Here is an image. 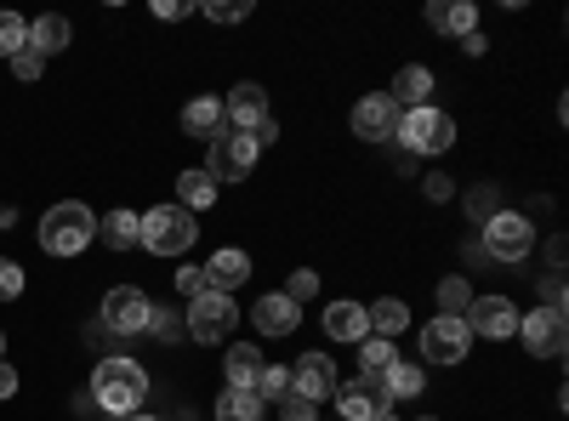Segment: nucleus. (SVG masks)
I'll list each match as a JSON object with an SVG mask.
<instances>
[{
	"instance_id": "nucleus-3",
	"label": "nucleus",
	"mask_w": 569,
	"mask_h": 421,
	"mask_svg": "<svg viewBox=\"0 0 569 421\" xmlns=\"http://www.w3.org/2000/svg\"><path fill=\"white\" fill-rule=\"evenodd\" d=\"M194 211L182 206H154L149 217H137V245H149L154 257H182L188 245H194Z\"/></svg>"
},
{
	"instance_id": "nucleus-1",
	"label": "nucleus",
	"mask_w": 569,
	"mask_h": 421,
	"mask_svg": "<svg viewBox=\"0 0 569 421\" xmlns=\"http://www.w3.org/2000/svg\"><path fill=\"white\" fill-rule=\"evenodd\" d=\"M91 399H98L109 415H126V410H137L142 399H149V370H142L137 359H103L98 370H91Z\"/></svg>"
},
{
	"instance_id": "nucleus-21",
	"label": "nucleus",
	"mask_w": 569,
	"mask_h": 421,
	"mask_svg": "<svg viewBox=\"0 0 569 421\" xmlns=\"http://www.w3.org/2000/svg\"><path fill=\"white\" fill-rule=\"evenodd\" d=\"M427 91H433V74H427L421 63H410V69H399V80H393L388 98L410 114V109H427Z\"/></svg>"
},
{
	"instance_id": "nucleus-48",
	"label": "nucleus",
	"mask_w": 569,
	"mask_h": 421,
	"mask_svg": "<svg viewBox=\"0 0 569 421\" xmlns=\"http://www.w3.org/2000/svg\"><path fill=\"white\" fill-rule=\"evenodd\" d=\"M0 348H7V337H0Z\"/></svg>"
},
{
	"instance_id": "nucleus-19",
	"label": "nucleus",
	"mask_w": 569,
	"mask_h": 421,
	"mask_svg": "<svg viewBox=\"0 0 569 421\" xmlns=\"http://www.w3.org/2000/svg\"><path fill=\"white\" fill-rule=\"evenodd\" d=\"M182 131H188V137H200V143L222 137V131H228V114H222V103H217V98H194V103L182 109Z\"/></svg>"
},
{
	"instance_id": "nucleus-5",
	"label": "nucleus",
	"mask_w": 569,
	"mask_h": 421,
	"mask_svg": "<svg viewBox=\"0 0 569 421\" xmlns=\"http://www.w3.org/2000/svg\"><path fill=\"white\" fill-rule=\"evenodd\" d=\"M399 137L416 154H445L456 143V120L439 109H410V114H399Z\"/></svg>"
},
{
	"instance_id": "nucleus-35",
	"label": "nucleus",
	"mask_w": 569,
	"mask_h": 421,
	"mask_svg": "<svg viewBox=\"0 0 569 421\" xmlns=\"http://www.w3.org/2000/svg\"><path fill=\"white\" fill-rule=\"evenodd\" d=\"M211 23H246L251 18V7H246V0H211V7H200Z\"/></svg>"
},
{
	"instance_id": "nucleus-20",
	"label": "nucleus",
	"mask_w": 569,
	"mask_h": 421,
	"mask_svg": "<svg viewBox=\"0 0 569 421\" xmlns=\"http://www.w3.org/2000/svg\"><path fill=\"white\" fill-rule=\"evenodd\" d=\"M427 23L467 40V34H479V7H467V0H433V7H427Z\"/></svg>"
},
{
	"instance_id": "nucleus-29",
	"label": "nucleus",
	"mask_w": 569,
	"mask_h": 421,
	"mask_svg": "<svg viewBox=\"0 0 569 421\" xmlns=\"http://www.w3.org/2000/svg\"><path fill=\"white\" fill-rule=\"evenodd\" d=\"M365 319H370V331H376V337H388V342H393V337L405 331V319H410V308L388 297V302H376V308H365Z\"/></svg>"
},
{
	"instance_id": "nucleus-40",
	"label": "nucleus",
	"mask_w": 569,
	"mask_h": 421,
	"mask_svg": "<svg viewBox=\"0 0 569 421\" xmlns=\"http://www.w3.org/2000/svg\"><path fill=\"white\" fill-rule=\"evenodd\" d=\"M177 291L182 297H206V273L200 268H177Z\"/></svg>"
},
{
	"instance_id": "nucleus-16",
	"label": "nucleus",
	"mask_w": 569,
	"mask_h": 421,
	"mask_svg": "<svg viewBox=\"0 0 569 421\" xmlns=\"http://www.w3.org/2000/svg\"><path fill=\"white\" fill-rule=\"evenodd\" d=\"M200 273H206V291L233 297V291H240L246 279H251V257H246V251H217V257H211Z\"/></svg>"
},
{
	"instance_id": "nucleus-13",
	"label": "nucleus",
	"mask_w": 569,
	"mask_h": 421,
	"mask_svg": "<svg viewBox=\"0 0 569 421\" xmlns=\"http://www.w3.org/2000/svg\"><path fill=\"white\" fill-rule=\"evenodd\" d=\"M222 114H228V131H257V126L268 120V91H262L257 80H240V86L228 91Z\"/></svg>"
},
{
	"instance_id": "nucleus-23",
	"label": "nucleus",
	"mask_w": 569,
	"mask_h": 421,
	"mask_svg": "<svg viewBox=\"0 0 569 421\" xmlns=\"http://www.w3.org/2000/svg\"><path fill=\"white\" fill-rule=\"evenodd\" d=\"M177 206H182V211H206V206H217V182H211L206 166L177 177Z\"/></svg>"
},
{
	"instance_id": "nucleus-12",
	"label": "nucleus",
	"mask_w": 569,
	"mask_h": 421,
	"mask_svg": "<svg viewBox=\"0 0 569 421\" xmlns=\"http://www.w3.org/2000/svg\"><path fill=\"white\" fill-rule=\"evenodd\" d=\"M342 382H337V364H330V353H302L297 359V370H291V393L297 399H308V404H319V399H330Z\"/></svg>"
},
{
	"instance_id": "nucleus-42",
	"label": "nucleus",
	"mask_w": 569,
	"mask_h": 421,
	"mask_svg": "<svg viewBox=\"0 0 569 421\" xmlns=\"http://www.w3.org/2000/svg\"><path fill=\"white\" fill-rule=\"evenodd\" d=\"M12 393H18V370L0 364V399H12Z\"/></svg>"
},
{
	"instance_id": "nucleus-26",
	"label": "nucleus",
	"mask_w": 569,
	"mask_h": 421,
	"mask_svg": "<svg viewBox=\"0 0 569 421\" xmlns=\"http://www.w3.org/2000/svg\"><path fill=\"white\" fill-rule=\"evenodd\" d=\"M382 388H388V399L399 404V399H416V393L427 388V377H421V364H405V359H393V364H388V377H382Z\"/></svg>"
},
{
	"instance_id": "nucleus-43",
	"label": "nucleus",
	"mask_w": 569,
	"mask_h": 421,
	"mask_svg": "<svg viewBox=\"0 0 569 421\" xmlns=\"http://www.w3.org/2000/svg\"><path fill=\"white\" fill-rule=\"evenodd\" d=\"M450 194V177H427V200H445Z\"/></svg>"
},
{
	"instance_id": "nucleus-17",
	"label": "nucleus",
	"mask_w": 569,
	"mask_h": 421,
	"mask_svg": "<svg viewBox=\"0 0 569 421\" xmlns=\"http://www.w3.org/2000/svg\"><path fill=\"white\" fill-rule=\"evenodd\" d=\"M297 302L291 297H284V291H273V297H257V308H251V324H257V331L262 337H291L297 331Z\"/></svg>"
},
{
	"instance_id": "nucleus-32",
	"label": "nucleus",
	"mask_w": 569,
	"mask_h": 421,
	"mask_svg": "<svg viewBox=\"0 0 569 421\" xmlns=\"http://www.w3.org/2000/svg\"><path fill=\"white\" fill-rule=\"evenodd\" d=\"M467 308H472V291H467V279H445V285H439V313L461 319Z\"/></svg>"
},
{
	"instance_id": "nucleus-7",
	"label": "nucleus",
	"mask_w": 569,
	"mask_h": 421,
	"mask_svg": "<svg viewBox=\"0 0 569 421\" xmlns=\"http://www.w3.org/2000/svg\"><path fill=\"white\" fill-rule=\"evenodd\" d=\"M233 324H240V308H233V297H217V291H206V297H194V308H188V337L194 342H222Z\"/></svg>"
},
{
	"instance_id": "nucleus-25",
	"label": "nucleus",
	"mask_w": 569,
	"mask_h": 421,
	"mask_svg": "<svg viewBox=\"0 0 569 421\" xmlns=\"http://www.w3.org/2000/svg\"><path fill=\"white\" fill-rule=\"evenodd\" d=\"M29 46L40 58H58L63 46H69V18H34V29H29Z\"/></svg>"
},
{
	"instance_id": "nucleus-2",
	"label": "nucleus",
	"mask_w": 569,
	"mask_h": 421,
	"mask_svg": "<svg viewBox=\"0 0 569 421\" xmlns=\"http://www.w3.org/2000/svg\"><path fill=\"white\" fill-rule=\"evenodd\" d=\"M91 240H98V217H91L80 200H63L40 217V245L52 257H80Z\"/></svg>"
},
{
	"instance_id": "nucleus-4",
	"label": "nucleus",
	"mask_w": 569,
	"mask_h": 421,
	"mask_svg": "<svg viewBox=\"0 0 569 421\" xmlns=\"http://www.w3.org/2000/svg\"><path fill=\"white\" fill-rule=\"evenodd\" d=\"M257 137L251 131H222V137H211V182L222 189V182H240V177H251V166H257Z\"/></svg>"
},
{
	"instance_id": "nucleus-30",
	"label": "nucleus",
	"mask_w": 569,
	"mask_h": 421,
	"mask_svg": "<svg viewBox=\"0 0 569 421\" xmlns=\"http://www.w3.org/2000/svg\"><path fill=\"white\" fill-rule=\"evenodd\" d=\"M284 393H291V370H284V364H262V377H257V399H262V404H279Z\"/></svg>"
},
{
	"instance_id": "nucleus-45",
	"label": "nucleus",
	"mask_w": 569,
	"mask_h": 421,
	"mask_svg": "<svg viewBox=\"0 0 569 421\" xmlns=\"http://www.w3.org/2000/svg\"><path fill=\"white\" fill-rule=\"evenodd\" d=\"M376 421H399V415H393V410H382V415H376Z\"/></svg>"
},
{
	"instance_id": "nucleus-22",
	"label": "nucleus",
	"mask_w": 569,
	"mask_h": 421,
	"mask_svg": "<svg viewBox=\"0 0 569 421\" xmlns=\"http://www.w3.org/2000/svg\"><path fill=\"white\" fill-rule=\"evenodd\" d=\"M262 364H268V359H262V348H246V342H240V348H228V364H222V377H228V388H251V393H257V377H262Z\"/></svg>"
},
{
	"instance_id": "nucleus-37",
	"label": "nucleus",
	"mask_w": 569,
	"mask_h": 421,
	"mask_svg": "<svg viewBox=\"0 0 569 421\" xmlns=\"http://www.w3.org/2000/svg\"><path fill=\"white\" fill-rule=\"evenodd\" d=\"M273 410H279V421H319V415H313V404H308V399H297V393H284Z\"/></svg>"
},
{
	"instance_id": "nucleus-46",
	"label": "nucleus",
	"mask_w": 569,
	"mask_h": 421,
	"mask_svg": "<svg viewBox=\"0 0 569 421\" xmlns=\"http://www.w3.org/2000/svg\"><path fill=\"white\" fill-rule=\"evenodd\" d=\"M131 421H154V415H131Z\"/></svg>"
},
{
	"instance_id": "nucleus-9",
	"label": "nucleus",
	"mask_w": 569,
	"mask_h": 421,
	"mask_svg": "<svg viewBox=\"0 0 569 421\" xmlns=\"http://www.w3.org/2000/svg\"><path fill=\"white\" fill-rule=\"evenodd\" d=\"M518 337H525V348H530L536 359H558L569 324H563L558 308H536V313H518Z\"/></svg>"
},
{
	"instance_id": "nucleus-47",
	"label": "nucleus",
	"mask_w": 569,
	"mask_h": 421,
	"mask_svg": "<svg viewBox=\"0 0 569 421\" xmlns=\"http://www.w3.org/2000/svg\"><path fill=\"white\" fill-rule=\"evenodd\" d=\"M421 421H439V415H421Z\"/></svg>"
},
{
	"instance_id": "nucleus-18",
	"label": "nucleus",
	"mask_w": 569,
	"mask_h": 421,
	"mask_svg": "<svg viewBox=\"0 0 569 421\" xmlns=\"http://www.w3.org/2000/svg\"><path fill=\"white\" fill-rule=\"evenodd\" d=\"M325 337H330V342H365V337H370L365 308H359V302H330V308H325Z\"/></svg>"
},
{
	"instance_id": "nucleus-34",
	"label": "nucleus",
	"mask_w": 569,
	"mask_h": 421,
	"mask_svg": "<svg viewBox=\"0 0 569 421\" xmlns=\"http://www.w3.org/2000/svg\"><path fill=\"white\" fill-rule=\"evenodd\" d=\"M467 211H472V222H490V217L501 211V194H496V182H485V189H472V194H467Z\"/></svg>"
},
{
	"instance_id": "nucleus-15",
	"label": "nucleus",
	"mask_w": 569,
	"mask_h": 421,
	"mask_svg": "<svg viewBox=\"0 0 569 421\" xmlns=\"http://www.w3.org/2000/svg\"><path fill=\"white\" fill-rule=\"evenodd\" d=\"M353 131L359 137H399V103L388 91H370L365 103H353Z\"/></svg>"
},
{
	"instance_id": "nucleus-44",
	"label": "nucleus",
	"mask_w": 569,
	"mask_h": 421,
	"mask_svg": "<svg viewBox=\"0 0 569 421\" xmlns=\"http://www.w3.org/2000/svg\"><path fill=\"white\" fill-rule=\"evenodd\" d=\"M251 137H257V149H262V143H273V137H279V126H273V114H268V120H262V126H257Z\"/></svg>"
},
{
	"instance_id": "nucleus-28",
	"label": "nucleus",
	"mask_w": 569,
	"mask_h": 421,
	"mask_svg": "<svg viewBox=\"0 0 569 421\" xmlns=\"http://www.w3.org/2000/svg\"><path fill=\"white\" fill-rule=\"evenodd\" d=\"M98 240H103L109 251H131V245H137V217H131V211H109V217L98 222Z\"/></svg>"
},
{
	"instance_id": "nucleus-10",
	"label": "nucleus",
	"mask_w": 569,
	"mask_h": 421,
	"mask_svg": "<svg viewBox=\"0 0 569 421\" xmlns=\"http://www.w3.org/2000/svg\"><path fill=\"white\" fill-rule=\"evenodd\" d=\"M467 342H472L467 324L450 319V313H439V319L421 331V359H427V364H461V359H467Z\"/></svg>"
},
{
	"instance_id": "nucleus-31",
	"label": "nucleus",
	"mask_w": 569,
	"mask_h": 421,
	"mask_svg": "<svg viewBox=\"0 0 569 421\" xmlns=\"http://www.w3.org/2000/svg\"><path fill=\"white\" fill-rule=\"evenodd\" d=\"M29 46V23L18 12H0V58H18Z\"/></svg>"
},
{
	"instance_id": "nucleus-27",
	"label": "nucleus",
	"mask_w": 569,
	"mask_h": 421,
	"mask_svg": "<svg viewBox=\"0 0 569 421\" xmlns=\"http://www.w3.org/2000/svg\"><path fill=\"white\" fill-rule=\"evenodd\" d=\"M217 421H262V399L251 388H228L217 399Z\"/></svg>"
},
{
	"instance_id": "nucleus-36",
	"label": "nucleus",
	"mask_w": 569,
	"mask_h": 421,
	"mask_svg": "<svg viewBox=\"0 0 569 421\" xmlns=\"http://www.w3.org/2000/svg\"><path fill=\"white\" fill-rule=\"evenodd\" d=\"M23 297V268L0 257V302H18Z\"/></svg>"
},
{
	"instance_id": "nucleus-6",
	"label": "nucleus",
	"mask_w": 569,
	"mask_h": 421,
	"mask_svg": "<svg viewBox=\"0 0 569 421\" xmlns=\"http://www.w3.org/2000/svg\"><path fill=\"white\" fill-rule=\"evenodd\" d=\"M530 245H536V228L518 217V211H496V217L485 222V251H490V257H501V262H525Z\"/></svg>"
},
{
	"instance_id": "nucleus-11",
	"label": "nucleus",
	"mask_w": 569,
	"mask_h": 421,
	"mask_svg": "<svg viewBox=\"0 0 569 421\" xmlns=\"http://www.w3.org/2000/svg\"><path fill=\"white\" fill-rule=\"evenodd\" d=\"M149 297H142L137 285H114L109 297H103V324L109 331H120V337H137V331H149Z\"/></svg>"
},
{
	"instance_id": "nucleus-24",
	"label": "nucleus",
	"mask_w": 569,
	"mask_h": 421,
	"mask_svg": "<svg viewBox=\"0 0 569 421\" xmlns=\"http://www.w3.org/2000/svg\"><path fill=\"white\" fill-rule=\"evenodd\" d=\"M393 359H399V348H393L388 337H365V342H359V370H365V382H382Z\"/></svg>"
},
{
	"instance_id": "nucleus-33",
	"label": "nucleus",
	"mask_w": 569,
	"mask_h": 421,
	"mask_svg": "<svg viewBox=\"0 0 569 421\" xmlns=\"http://www.w3.org/2000/svg\"><path fill=\"white\" fill-rule=\"evenodd\" d=\"M149 337H160V342H177V337H188V324H182L171 308H149Z\"/></svg>"
},
{
	"instance_id": "nucleus-38",
	"label": "nucleus",
	"mask_w": 569,
	"mask_h": 421,
	"mask_svg": "<svg viewBox=\"0 0 569 421\" xmlns=\"http://www.w3.org/2000/svg\"><path fill=\"white\" fill-rule=\"evenodd\" d=\"M40 69H46V58L34 52V46H23V52L12 58V74H18V80H40Z\"/></svg>"
},
{
	"instance_id": "nucleus-14",
	"label": "nucleus",
	"mask_w": 569,
	"mask_h": 421,
	"mask_svg": "<svg viewBox=\"0 0 569 421\" xmlns=\"http://www.w3.org/2000/svg\"><path fill=\"white\" fill-rule=\"evenodd\" d=\"M337 399V410H342V421H376L382 410H393V399H388V388L382 382H359V388H337L330 393Z\"/></svg>"
},
{
	"instance_id": "nucleus-8",
	"label": "nucleus",
	"mask_w": 569,
	"mask_h": 421,
	"mask_svg": "<svg viewBox=\"0 0 569 421\" xmlns=\"http://www.w3.org/2000/svg\"><path fill=\"white\" fill-rule=\"evenodd\" d=\"M461 324H467V337L501 342V337H518V308L507 297H472V308L461 313Z\"/></svg>"
},
{
	"instance_id": "nucleus-39",
	"label": "nucleus",
	"mask_w": 569,
	"mask_h": 421,
	"mask_svg": "<svg viewBox=\"0 0 569 421\" xmlns=\"http://www.w3.org/2000/svg\"><path fill=\"white\" fill-rule=\"evenodd\" d=\"M313 291H319V273H308V268H297V273H291V291H284V297H291V302L302 308V297H313Z\"/></svg>"
},
{
	"instance_id": "nucleus-41",
	"label": "nucleus",
	"mask_w": 569,
	"mask_h": 421,
	"mask_svg": "<svg viewBox=\"0 0 569 421\" xmlns=\"http://www.w3.org/2000/svg\"><path fill=\"white\" fill-rule=\"evenodd\" d=\"M182 12H188V7H182V0H154V18H171V23H177Z\"/></svg>"
}]
</instances>
